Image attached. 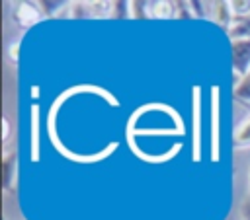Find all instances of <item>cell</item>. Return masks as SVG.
Returning <instances> with one entry per match:
<instances>
[{
  "mask_svg": "<svg viewBox=\"0 0 250 220\" xmlns=\"http://www.w3.org/2000/svg\"><path fill=\"white\" fill-rule=\"evenodd\" d=\"M232 72L242 78L250 72V39H230Z\"/></svg>",
  "mask_w": 250,
  "mask_h": 220,
  "instance_id": "cell-1",
  "label": "cell"
},
{
  "mask_svg": "<svg viewBox=\"0 0 250 220\" xmlns=\"http://www.w3.org/2000/svg\"><path fill=\"white\" fill-rule=\"evenodd\" d=\"M18 154L16 152H4V158H2V185H4V191L10 193L16 189V183H18Z\"/></svg>",
  "mask_w": 250,
  "mask_h": 220,
  "instance_id": "cell-2",
  "label": "cell"
},
{
  "mask_svg": "<svg viewBox=\"0 0 250 220\" xmlns=\"http://www.w3.org/2000/svg\"><path fill=\"white\" fill-rule=\"evenodd\" d=\"M209 19L229 31V27H230V23H232V19H234L232 10H230V4L225 2V0H215V2H211Z\"/></svg>",
  "mask_w": 250,
  "mask_h": 220,
  "instance_id": "cell-3",
  "label": "cell"
},
{
  "mask_svg": "<svg viewBox=\"0 0 250 220\" xmlns=\"http://www.w3.org/2000/svg\"><path fill=\"white\" fill-rule=\"evenodd\" d=\"M37 4H20L18 8H16V21L21 25V27H27V25H33V23H37L39 21V12H37V8H35Z\"/></svg>",
  "mask_w": 250,
  "mask_h": 220,
  "instance_id": "cell-4",
  "label": "cell"
},
{
  "mask_svg": "<svg viewBox=\"0 0 250 220\" xmlns=\"http://www.w3.org/2000/svg\"><path fill=\"white\" fill-rule=\"evenodd\" d=\"M227 33L230 39H250V14L242 18H234Z\"/></svg>",
  "mask_w": 250,
  "mask_h": 220,
  "instance_id": "cell-5",
  "label": "cell"
},
{
  "mask_svg": "<svg viewBox=\"0 0 250 220\" xmlns=\"http://www.w3.org/2000/svg\"><path fill=\"white\" fill-rule=\"evenodd\" d=\"M232 97L240 103H250V72L236 80L232 86Z\"/></svg>",
  "mask_w": 250,
  "mask_h": 220,
  "instance_id": "cell-6",
  "label": "cell"
},
{
  "mask_svg": "<svg viewBox=\"0 0 250 220\" xmlns=\"http://www.w3.org/2000/svg\"><path fill=\"white\" fill-rule=\"evenodd\" d=\"M107 16L113 19H125L131 16V2L117 0V2H107Z\"/></svg>",
  "mask_w": 250,
  "mask_h": 220,
  "instance_id": "cell-7",
  "label": "cell"
},
{
  "mask_svg": "<svg viewBox=\"0 0 250 220\" xmlns=\"http://www.w3.org/2000/svg\"><path fill=\"white\" fill-rule=\"evenodd\" d=\"M232 140H234V146L242 148V146H248L250 144V117H246L234 130L232 134Z\"/></svg>",
  "mask_w": 250,
  "mask_h": 220,
  "instance_id": "cell-8",
  "label": "cell"
},
{
  "mask_svg": "<svg viewBox=\"0 0 250 220\" xmlns=\"http://www.w3.org/2000/svg\"><path fill=\"white\" fill-rule=\"evenodd\" d=\"M148 10L152 18H174V2H164V0L150 2Z\"/></svg>",
  "mask_w": 250,
  "mask_h": 220,
  "instance_id": "cell-9",
  "label": "cell"
},
{
  "mask_svg": "<svg viewBox=\"0 0 250 220\" xmlns=\"http://www.w3.org/2000/svg\"><path fill=\"white\" fill-rule=\"evenodd\" d=\"M148 4L150 2H146V0H133L131 2V18L133 19H146V18H150Z\"/></svg>",
  "mask_w": 250,
  "mask_h": 220,
  "instance_id": "cell-10",
  "label": "cell"
},
{
  "mask_svg": "<svg viewBox=\"0 0 250 220\" xmlns=\"http://www.w3.org/2000/svg\"><path fill=\"white\" fill-rule=\"evenodd\" d=\"M70 8V18H90L92 14V2H72L68 4Z\"/></svg>",
  "mask_w": 250,
  "mask_h": 220,
  "instance_id": "cell-11",
  "label": "cell"
},
{
  "mask_svg": "<svg viewBox=\"0 0 250 220\" xmlns=\"http://www.w3.org/2000/svg\"><path fill=\"white\" fill-rule=\"evenodd\" d=\"M189 8H191L193 18H209L211 2H197V0H189Z\"/></svg>",
  "mask_w": 250,
  "mask_h": 220,
  "instance_id": "cell-12",
  "label": "cell"
},
{
  "mask_svg": "<svg viewBox=\"0 0 250 220\" xmlns=\"http://www.w3.org/2000/svg\"><path fill=\"white\" fill-rule=\"evenodd\" d=\"M229 4H230V10H232L234 18H242V16L250 14V0H234V2H229Z\"/></svg>",
  "mask_w": 250,
  "mask_h": 220,
  "instance_id": "cell-13",
  "label": "cell"
},
{
  "mask_svg": "<svg viewBox=\"0 0 250 220\" xmlns=\"http://www.w3.org/2000/svg\"><path fill=\"white\" fill-rule=\"evenodd\" d=\"M174 18L176 19H184V18H193L189 2H174Z\"/></svg>",
  "mask_w": 250,
  "mask_h": 220,
  "instance_id": "cell-14",
  "label": "cell"
},
{
  "mask_svg": "<svg viewBox=\"0 0 250 220\" xmlns=\"http://www.w3.org/2000/svg\"><path fill=\"white\" fill-rule=\"evenodd\" d=\"M37 6H41L43 8V14L45 16H55L62 6H66L64 2H45V0H41V2H35Z\"/></svg>",
  "mask_w": 250,
  "mask_h": 220,
  "instance_id": "cell-15",
  "label": "cell"
},
{
  "mask_svg": "<svg viewBox=\"0 0 250 220\" xmlns=\"http://www.w3.org/2000/svg\"><path fill=\"white\" fill-rule=\"evenodd\" d=\"M240 218L242 220H250V193L240 202Z\"/></svg>",
  "mask_w": 250,
  "mask_h": 220,
  "instance_id": "cell-16",
  "label": "cell"
},
{
  "mask_svg": "<svg viewBox=\"0 0 250 220\" xmlns=\"http://www.w3.org/2000/svg\"><path fill=\"white\" fill-rule=\"evenodd\" d=\"M2 123H4V134H2V138L6 140V138H8V134H10V128H8V119H2Z\"/></svg>",
  "mask_w": 250,
  "mask_h": 220,
  "instance_id": "cell-17",
  "label": "cell"
},
{
  "mask_svg": "<svg viewBox=\"0 0 250 220\" xmlns=\"http://www.w3.org/2000/svg\"><path fill=\"white\" fill-rule=\"evenodd\" d=\"M248 185H250V169H248Z\"/></svg>",
  "mask_w": 250,
  "mask_h": 220,
  "instance_id": "cell-18",
  "label": "cell"
}]
</instances>
